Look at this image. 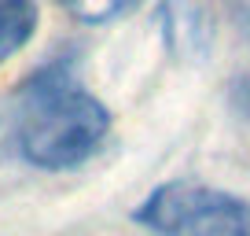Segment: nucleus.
<instances>
[{"mask_svg":"<svg viewBox=\"0 0 250 236\" xmlns=\"http://www.w3.org/2000/svg\"><path fill=\"white\" fill-rule=\"evenodd\" d=\"M162 45L180 63L206 59L217 41V4L213 0H162L158 8Z\"/></svg>","mask_w":250,"mask_h":236,"instance_id":"obj_3","label":"nucleus"},{"mask_svg":"<svg viewBox=\"0 0 250 236\" xmlns=\"http://www.w3.org/2000/svg\"><path fill=\"white\" fill-rule=\"evenodd\" d=\"M155 236H250V199L203 181H166L133 211Z\"/></svg>","mask_w":250,"mask_h":236,"instance_id":"obj_2","label":"nucleus"},{"mask_svg":"<svg viewBox=\"0 0 250 236\" xmlns=\"http://www.w3.org/2000/svg\"><path fill=\"white\" fill-rule=\"evenodd\" d=\"M37 33V4L33 0H0V63L30 45Z\"/></svg>","mask_w":250,"mask_h":236,"instance_id":"obj_4","label":"nucleus"},{"mask_svg":"<svg viewBox=\"0 0 250 236\" xmlns=\"http://www.w3.org/2000/svg\"><path fill=\"white\" fill-rule=\"evenodd\" d=\"M62 11H70L78 23H88V26H100V23H110V19H122L125 11H133L140 0H55Z\"/></svg>","mask_w":250,"mask_h":236,"instance_id":"obj_5","label":"nucleus"},{"mask_svg":"<svg viewBox=\"0 0 250 236\" xmlns=\"http://www.w3.org/2000/svg\"><path fill=\"white\" fill-rule=\"evenodd\" d=\"M232 4V15H235V23L243 26V33L250 37V0H228Z\"/></svg>","mask_w":250,"mask_h":236,"instance_id":"obj_6","label":"nucleus"},{"mask_svg":"<svg viewBox=\"0 0 250 236\" xmlns=\"http://www.w3.org/2000/svg\"><path fill=\"white\" fill-rule=\"evenodd\" d=\"M110 137V111L66 63L41 67L15 100V148L37 170H74Z\"/></svg>","mask_w":250,"mask_h":236,"instance_id":"obj_1","label":"nucleus"}]
</instances>
